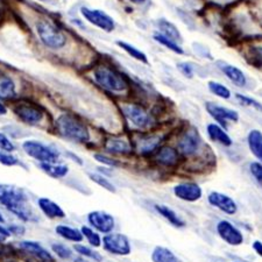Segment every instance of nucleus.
Wrapping results in <instances>:
<instances>
[{"mask_svg": "<svg viewBox=\"0 0 262 262\" xmlns=\"http://www.w3.org/2000/svg\"><path fill=\"white\" fill-rule=\"evenodd\" d=\"M0 204L24 222H37L39 215L23 189L10 184H0Z\"/></svg>", "mask_w": 262, "mask_h": 262, "instance_id": "nucleus-1", "label": "nucleus"}, {"mask_svg": "<svg viewBox=\"0 0 262 262\" xmlns=\"http://www.w3.org/2000/svg\"><path fill=\"white\" fill-rule=\"evenodd\" d=\"M56 127L62 137L76 142H85L90 139V133L82 121L71 115H62L57 118Z\"/></svg>", "mask_w": 262, "mask_h": 262, "instance_id": "nucleus-2", "label": "nucleus"}, {"mask_svg": "<svg viewBox=\"0 0 262 262\" xmlns=\"http://www.w3.org/2000/svg\"><path fill=\"white\" fill-rule=\"evenodd\" d=\"M36 32L42 43L50 49H61L67 43L64 33L49 21H39L36 24Z\"/></svg>", "mask_w": 262, "mask_h": 262, "instance_id": "nucleus-3", "label": "nucleus"}, {"mask_svg": "<svg viewBox=\"0 0 262 262\" xmlns=\"http://www.w3.org/2000/svg\"><path fill=\"white\" fill-rule=\"evenodd\" d=\"M94 77L100 86L108 91L121 92L127 89V83H126L125 78L110 67L101 66L97 68L94 73Z\"/></svg>", "mask_w": 262, "mask_h": 262, "instance_id": "nucleus-4", "label": "nucleus"}, {"mask_svg": "<svg viewBox=\"0 0 262 262\" xmlns=\"http://www.w3.org/2000/svg\"><path fill=\"white\" fill-rule=\"evenodd\" d=\"M23 148L24 150L26 151L27 155L37 160V161H40L41 163L42 162L56 163L58 158H60V153H58L55 148L36 140L25 141Z\"/></svg>", "mask_w": 262, "mask_h": 262, "instance_id": "nucleus-5", "label": "nucleus"}, {"mask_svg": "<svg viewBox=\"0 0 262 262\" xmlns=\"http://www.w3.org/2000/svg\"><path fill=\"white\" fill-rule=\"evenodd\" d=\"M81 13H82L84 19L89 21L90 24L94 25V26L103 29L104 32L110 33V32H112L116 27L115 21H113L111 16L100 10H94V8L82 7Z\"/></svg>", "mask_w": 262, "mask_h": 262, "instance_id": "nucleus-6", "label": "nucleus"}, {"mask_svg": "<svg viewBox=\"0 0 262 262\" xmlns=\"http://www.w3.org/2000/svg\"><path fill=\"white\" fill-rule=\"evenodd\" d=\"M103 244L107 252L116 255H128L132 251L127 236L120 233H107L104 236Z\"/></svg>", "mask_w": 262, "mask_h": 262, "instance_id": "nucleus-7", "label": "nucleus"}, {"mask_svg": "<svg viewBox=\"0 0 262 262\" xmlns=\"http://www.w3.org/2000/svg\"><path fill=\"white\" fill-rule=\"evenodd\" d=\"M217 233L226 244L231 246H240L244 243L242 231L229 221H221L217 224Z\"/></svg>", "mask_w": 262, "mask_h": 262, "instance_id": "nucleus-8", "label": "nucleus"}, {"mask_svg": "<svg viewBox=\"0 0 262 262\" xmlns=\"http://www.w3.org/2000/svg\"><path fill=\"white\" fill-rule=\"evenodd\" d=\"M122 112L126 118L132 122L137 127L145 128L150 124V117L147 111L140 105L137 104H127L122 106Z\"/></svg>", "mask_w": 262, "mask_h": 262, "instance_id": "nucleus-9", "label": "nucleus"}, {"mask_svg": "<svg viewBox=\"0 0 262 262\" xmlns=\"http://www.w3.org/2000/svg\"><path fill=\"white\" fill-rule=\"evenodd\" d=\"M209 203L214 208L221 210L222 212L233 215L238 211V205H236L235 201L230 196L225 195V193L218 192V191H212L209 193L208 196Z\"/></svg>", "mask_w": 262, "mask_h": 262, "instance_id": "nucleus-10", "label": "nucleus"}, {"mask_svg": "<svg viewBox=\"0 0 262 262\" xmlns=\"http://www.w3.org/2000/svg\"><path fill=\"white\" fill-rule=\"evenodd\" d=\"M88 221L101 233H110L115 229V218L105 211H94L88 215Z\"/></svg>", "mask_w": 262, "mask_h": 262, "instance_id": "nucleus-11", "label": "nucleus"}, {"mask_svg": "<svg viewBox=\"0 0 262 262\" xmlns=\"http://www.w3.org/2000/svg\"><path fill=\"white\" fill-rule=\"evenodd\" d=\"M205 107H206V111L209 112V115L212 118H214L217 121L221 122V124L224 126H225L227 120L229 121H238L239 120L238 112L234 111V110L221 106V105L211 103V101L206 103Z\"/></svg>", "mask_w": 262, "mask_h": 262, "instance_id": "nucleus-12", "label": "nucleus"}, {"mask_svg": "<svg viewBox=\"0 0 262 262\" xmlns=\"http://www.w3.org/2000/svg\"><path fill=\"white\" fill-rule=\"evenodd\" d=\"M201 145V137L198 134L197 129H189L184 133L183 137L180 139L179 149L182 154L184 155H192L198 150Z\"/></svg>", "mask_w": 262, "mask_h": 262, "instance_id": "nucleus-13", "label": "nucleus"}, {"mask_svg": "<svg viewBox=\"0 0 262 262\" xmlns=\"http://www.w3.org/2000/svg\"><path fill=\"white\" fill-rule=\"evenodd\" d=\"M174 193L177 198L185 202H197L202 197V189L196 183H181L174 187Z\"/></svg>", "mask_w": 262, "mask_h": 262, "instance_id": "nucleus-14", "label": "nucleus"}, {"mask_svg": "<svg viewBox=\"0 0 262 262\" xmlns=\"http://www.w3.org/2000/svg\"><path fill=\"white\" fill-rule=\"evenodd\" d=\"M15 113L21 120L28 125H36L43 119V112L33 105H19L15 107Z\"/></svg>", "mask_w": 262, "mask_h": 262, "instance_id": "nucleus-15", "label": "nucleus"}, {"mask_svg": "<svg viewBox=\"0 0 262 262\" xmlns=\"http://www.w3.org/2000/svg\"><path fill=\"white\" fill-rule=\"evenodd\" d=\"M217 64L219 69L224 73V75H225L232 83L235 84L236 86L246 85L247 79H246V76H245V74L243 73V70H240L239 68L231 66L229 63H225L223 61L217 62Z\"/></svg>", "mask_w": 262, "mask_h": 262, "instance_id": "nucleus-16", "label": "nucleus"}, {"mask_svg": "<svg viewBox=\"0 0 262 262\" xmlns=\"http://www.w3.org/2000/svg\"><path fill=\"white\" fill-rule=\"evenodd\" d=\"M208 134L213 141L221 143V145L225 147H230L233 143V141L231 140L230 135L225 132V129L217 124L208 125Z\"/></svg>", "mask_w": 262, "mask_h": 262, "instance_id": "nucleus-17", "label": "nucleus"}, {"mask_svg": "<svg viewBox=\"0 0 262 262\" xmlns=\"http://www.w3.org/2000/svg\"><path fill=\"white\" fill-rule=\"evenodd\" d=\"M39 206L47 217L49 218H64L66 213L60 208V205L48 198H40Z\"/></svg>", "mask_w": 262, "mask_h": 262, "instance_id": "nucleus-18", "label": "nucleus"}, {"mask_svg": "<svg viewBox=\"0 0 262 262\" xmlns=\"http://www.w3.org/2000/svg\"><path fill=\"white\" fill-rule=\"evenodd\" d=\"M247 141L252 154L262 163V133L257 129H252L248 133Z\"/></svg>", "mask_w": 262, "mask_h": 262, "instance_id": "nucleus-19", "label": "nucleus"}, {"mask_svg": "<svg viewBox=\"0 0 262 262\" xmlns=\"http://www.w3.org/2000/svg\"><path fill=\"white\" fill-rule=\"evenodd\" d=\"M154 209L156 212H158L161 217H163L166 219L167 222H169L171 224L172 226L175 227H184V222L182 221V219L179 217V215L176 214V212L174 210H171L170 208H168L167 205H163V204H158V205H154Z\"/></svg>", "mask_w": 262, "mask_h": 262, "instance_id": "nucleus-20", "label": "nucleus"}, {"mask_svg": "<svg viewBox=\"0 0 262 262\" xmlns=\"http://www.w3.org/2000/svg\"><path fill=\"white\" fill-rule=\"evenodd\" d=\"M20 246L23 247L25 251L32 253L33 255L39 257V259L46 260V261H52L53 256L50 255V253L47 252V249H45L40 244L35 242H23L20 244Z\"/></svg>", "mask_w": 262, "mask_h": 262, "instance_id": "nucleus-21", "label": "nucleus"}, {"mask_svg": "<svg viewBox=\"0 0 262 262\" xmlns=\"http://www.w3.org/2000/svg\"><path fill=\"white\" fill-rule=\"evenodd\" d=\"M151 260L153 262H182L170 249L162 246L154 248L151 253Z\"/></svg>", "mask_w": 262, "mask_h": 262, "instance_id": "nucleus-22", "label": "nucleus"}, {"mask_svg": "<svg viewBox=\"0 0 262 262\" xmlns=\"http://www.w3.org/2000/svg\"><path fill=\"white\" fill-rule=\"evenodd\" d=\"M40 167L46 174L54 177V179H61V177H64L69 172V168L67 166H61V164L56 163L42 162Z\"/></svg>", "mask_w": 262, "mask_h": 262, "instance_id": "nucleus-23", "label": "nucleus"}, {"mask_svg": "<svg viewBox=\"0 0 262 262\" xmlns=\"http://www.w3.org/2000/svg\"><path fill=\"white\" fill-rule=\"evenodd\" d=\"M177 158L179 154L175 149H172L170 147H164L159 150L158 155H156V160L160 163L164 164V166H174L177 162Z\"/></svg>", "mask_w": 262, "mask_h": 262, "instance_id": "nucleus-24", "label": "nucleus"}, {"mask_svg": "<svg viewBox=\"0 0 262 262\" xmlns=\"http://www.w3.org/2000/svg\"><path fill=\"white\" fill-rule=\"evenodd\" d=\"M15 84L7 76H0V98L10 99L15 97Z\"/></svg>", "mask_w": 262, "mask_h": 262, "instance_id": "nucleus-25", "label": "nucleus"}, {"mask_svg": "<svg viewBox=\"0 0 262 262\" xmlns=\"http://www.w3.org/2000/svg\"><path fill=\"white\" fill-rule=\"evenodd\" d=\"M159 28L161 31V34L166 35L169 39L174 41H182V35L179 29L176 28L174 24L169 23L166 19H161L159 21Z\"/></svg>", "mask_w": 262, "mask_h": 262, "instance_id": "nucleus-26", "label": "nucleus"}, {"mask_svg": "<svg viewBox=\"0 0 262 262\" xmlns=\"http://www.w3.org/2000/svg\"><path fill=\"white\" fill-rule=\"evenodd\" d=\"M56 232L57 234L64 238L66 240H70V242H75V243H79L83 240V234L81 231H78L77 229H73V227L66 226V225H58L56 227Z\"/></svg>", "mask_w": 262, "mask_h": 262, "instance_id": "nucleus-27", "label": "nucleus"}, {"mask_svg": "<svg viewBox=\"0 0 262 262\" xmlns=\"http://www.w3.org/2000/svg\"><path fill=\"white\" fill-rule=\"evenodd\" d=\"M153 37H154V40H155L156 42H159L160 45H162V46H164V47H166V48H168L169 50H171L172 53H175V54H177V55L184 54L183 49H182V48L180 47V45L177 43L176 41L169 39V37H167L166 35H163V34H161V33L154 34Z\"/></svg>", "mask_w": 262, "mask_h": 262, "instance_id": "nucleus-28", "label": "nucleus"}, {"mask_svg": "<svg viewBox=\"0 0 262 262\" xmlns=\"http://www.w3.org/2000/svg\"><path fill=\"white\" fill-rule=\"evenodd\" d=\"M106 149L112 153L127 154L130 151V146L125 140L120 139H111L106 142Z\"/></svg>", "mask_w": 262, "mask_h": 262, "instance_id": "nucleus-29", "label": "nucleus"}, {"mask_svg": "<svg viewBox=\"0 0 262 262\" xmlns=\"http://www.w3.org/2000/svg\"><path fill=\"white\" fill-rule=\"evenodd\" d=\"M117 43L121 49H124L125 52L129 55V56H132L133 58H135V60L143 62V63H148L146 54L142 53L141 50L135 48L134 46L129 45V43H127V42H124V41H118Z\"/></svg>", "mask_w": 262, "mask_h": 262, "instance_id": "nucleus-30", "label": "nucleus"}, {"mask_svg": "<svg viewBox=\"0 0 262 262\" xmlns=\"http://www.w3.org/2000/svg\"><path fill=\"white\" fill-rule=\"evenodd\" d=\"M209 90L212 92L213 95L219 97V98H223V99L231 98V91L229 90V88H226L225 85H223V84L218 82H210Z\"/></svg>", "mask_w": 262, "mask_h": 262, "instance_id": "nucleus-31", "label": "nucleus"}, {"mask_svg": "<svg viewBox=\"0 0 262 262\" xmlns=\"http://www.w3.org/2000/svg\"><path fill=\"white\" fill-rule=\"evenodd\" d=\"M81 232H82L83 236H85L88 242L90 243L92 246H95V247H99L100 246V245H101V239H100L99 234L92 231L90 227L83 226L82 229H81Z\"/></svg>", "mask_w": 262, "mask_h": 262, "instance_id": "nucleus-32", "label": "nucleus"}, {"mask_svg": "<svg viewBox=\"0 0 262 262\" xmlns=\"http://www.w3.org/2000/svg\"><path fill=\"white\" fill-rule=\"evenodd\" d=\"M75 251L79 253V254L83 255V256H86V257H90L94 261H101V255L99 254L98 252L94 251V249L89 248L86 246H84V245H75Z\"/></svg>", "mask_w": 262, "mask_h": 262, "instance_id": "nucleus-33", "label": "nucleus"}, {"mask_svg": "<svg viewBox=\"0 0 262 262\" xmlns=\"http://www.w3.org/2000/svg\"><path fill=\"white\" fill-rule=\"evenodd\" d=\"M89 177L97 183L98 185H100L101 188L106 189L107 191L110 192H116V188L115 185H113L111 182H110L106 177H104L103 175H99V174H89Z\"/></svg>", "mask_w": 262, "mask_h": 262, "instance_id": "nucleus-34", "label": "nucleus"}, {"mask_svg": "<svg viewBox=\"0 0 262 262\" xmlns=\"http://www.w3.org/2000/svg\"><path fill=\"white\" fill-rule=\"evenodd\" d=\"M235 98L238 99L243 105H245V106H249V107H253V108L257 110V111H262L261 103H259V101L255 100V99L251 98V97L244 96L242 94H236Z\"/></svg>", "mask_w": 262, "mask_h": 262, "instance_id": "nucleus-35", "label": "nucleus"}, {"mask_svg": "<svg viewBox=\"0 0 262 262\" xmlns=\"http://www.w3.org/2000/svg\"><path fill=\"white\" fill-rule=\"evenodd\" d=\"M52 248L53 251L56 253V255L60 256L61 259H69V257H71V255H73L71 249L63 244H54Z\"/></svg>", "mask_w": 262, "mask_h": 262, "instance_id": "nucleus-36", "label": "nucleus"}, {"mask_svg": "<svg viewBox=\"0 0 262 262\" xmlns=\"http://www.w3.org/2000/svg\"><path fill=\"white\" fill-rule=\"evenodd\" d=\"M160 143V138L159 137H149L145 139L143 141V145H141V150L143 153H150L153 151L156 147L159 146Z\"/></svg>", "mask_w": 262, "mask_h": 262, "instance_id": "nucleus-37", "label": "nucleus"}, {"mask_svg": "<svg viewBox=\"0 0 262 262\" xmlns=\"http://www.w3.org/2000/svg\"><path fill=\"white\" fill-rule=\"evenodd\" d=\"M0 163L4 164V166L12 167L18 163V159H16L14 155L10 154V151L0 149Z\"/></svg>", "mask_w": 262, "mask_h": 262, "instance_id": "nucleus-38", "label": "nucleus"}, {"mask_svg": "<svg viewBox=\"0 0 262 262\" xmlns=\"http://www.w3.org/2000/svg\"><path fill=\"white\" fill-rule=\"evenodd\" d=\"M249 171L257 182V184L262 187V163L261 162H252L249 166Z\"/></svg>", "mask_w": 262, "mask_h": 262, "instance_id": "nucleus-39", "label": "nucleus"}, {"mask_svg": "<svg viewBox=\"0 0 262 262\" xmlns=\"http://www.w3.org/2000/svg\"><path fill=\"white\" fill-rule=\"evenodd\" d=\"M0 149L6 150V151H13L14 145L10 139H8L5 134L0 133Z\"/></svg>", "mask_w": 262, "mask_h": 262, "instance_id": "nucleus-40", "label": "nucleus"}, {"mask_svg": "<svg viewBox=\"0 0 262 262\" xmlns=\"http://www.w3.org/2000/svg\"><path fill=\"white\" fill-rule=\"evenodd\" d=\"M177 68H179L181 73L184 76H187V77H189V78L192 77V74H193L192 68H191V66H189L188 63H179V64H177Z\"/></svg>", "mask_w": 262, "mask_h": 262, "instance_id": "nucleus-41", "label": "nucleus"}, {"mask_svg": "<svg viewBox=\"0 0 262 262\" xmlns=\"http://www.w3.org/2000/svg\"><path fill=\"white\" fill-rule=\"evenodd\" d=\"M95 159L98 162H101V163H104V164H107V166H111V167L117 166V162L115 161V160L110 159V158H107V156H104V155H101V154H96L95 155Z\"/></svg>", "mask_w": 262, "mask_h": 262, "instance_id": "nucleus-42", "label": "nucleus"}, {"mask_svg": "<svg viewBox=\"0 0 262 262\" xmlns=\"http://www.w3.org/2000/svg\"><path fill=\"white\" fill-rule=\"evenodd\" d=\"M252 56L257 66L262 67V47H254L252 49Z\"/></svg>", "mask_w": 262, "mask_h": 262, "instance_id": "nucleus-43", "label": "nucleus"}, {"mask_svg": "<svg viewBox=\"0 0 262 262\" xmlns=\"http://www.w3.org/2000/svg\"><path fill=\"white\" fill-rule=\"evenodd\" d=\"M253 248H254V251L257 253V255H260L262 257V243L254 242V244H253Z\"/></svg>", "mask_w": 262, "mask_h": 262, "instance_id": "nucleus-44", "label": "nucleus"}, {"mask_svg": "<svg viewBox=\"0 0 262 262\" xmlns=\"http://www.w3.org/2000/svg\"><path fill=\"white\" fill-rule=\"evenodd\" d=\"M0 234H2L3 236H8L11 233H10V231L5 229V227L0 225Z\"/></svg>", "mask_w": 262, "mask_h": 262, "instance_id": "nucleus-45", "label": "nucleus"}, {"mask_svg": "<svg viewBox=\"0 0 262 262\" xmlns=\"http://www.w3.org/2000/svg\"><path fill=\"white\" fill-rule=\"evenodd\" d=\"M7 113V110H6V107L4 106V105L0 103V116H5Z\"/></svg>", "mask_w": 262, "mask_h": 262, "instance_id": "nucleus-46", "label": "nucleus"}, {"mask_svg": "<svg viewBox=\"0 0 262 262\" xmlns=\"http://www.w3.org/2000/svg\"><path fill=\"white\" fill-rule=\"evenodd\" d=\"M129 2L133 4H143V3H146V0H129Z\"/></svg>", "mask_w": 262, "mask_h": 262, "instance_id": "nucleus-47", "label": "nucleus"}, {"mask_svg": "<svg viewBox=\"0 0 262 262\" xmlns=\"http://www.w3.org/2000/svg\"><path fill=\"white\" fill-rule=\"evenodd\" d=\"M75 262H89V261L84 260V259H76V260H75Z\"/></svg>", "mask_w": 262, "mask_h": 262, "instance_id": "nucleus-48", "label": "nucleus"}, {"mask_svg": "<svg viewBox=\"0 0 262 262\" xmlns=\"http://www.w3.org/2000/svg\"><path fill=\"white\" fill-rule=\"evenodd\" d=\"M4 222H5V219H4V217H3V215H2V213H0V223H4Z\"/></svg>", "mask_w": 262, "mask_h": 262, "instance_id": "nucleus-49", "label": "nucleus"}, {"mask_svg": "<svg viewBox=\"0 0 262 262\" xmlns=\"http://www.w3.org/2000/svg\"><path fill=\"white\" fill-rule=\"evenodd\" d=\"M2 240H4V236H3L2 234H0V242H2Z\"/></svg>", "mask_w": 262, "mask_h": 262, "instance_id": "nucleus-50", "label": "nucleus"}, {"mask_svg": "<svg viewBox=\"0 0 262 262\" xmlns=\"http://www.w3.org/2000/svg\"><path fill=\"white\" fill-rule=\"evenodd\" d=\"M40 2H45V0H40Z\"/></svg>", "mask_w": 262, "mask_h": 262, "instance_id": "nucleus-51", "label": "nucleus"}, {"mask_svg": "<svg viewBox=\"0 0 262 262\" xmlns=\"http://www.w3.org/2000/svg\"><path fill=\"white\" fill-rule=\"evenodd\" d=\"M235 262H239V261H235Z\"/></svg>", "mask_w": 262, "mask_h": 262, "instance_id": "nucleus-52", "label": "nucleus"}]
</instances>
